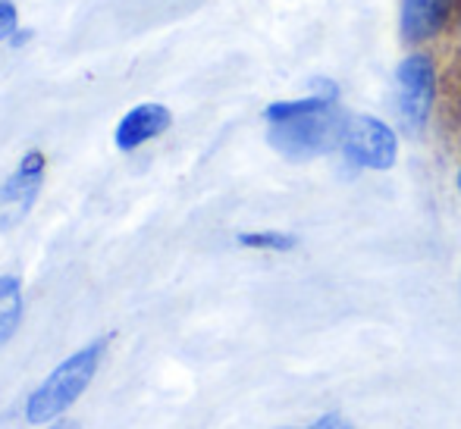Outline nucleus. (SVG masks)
I'll list each match as a JSON object with an SVG mask.
<instances>
[{"label": "nucleus", "mask_w": 461, "mask_h": 429, "mask_svg": "<svg viewBox=\"0 0 461 429\" xmlns=\"http://www.w3.org/2000/svg\"><path fill=\"white\" fill-rule=\"evenodd\" d=\"M317 91L295 101H274L264 110L267 141L285 160H314L342 147L348 116L336 107V82H314Z\"/></svg>", "instance_id": "nucleus-1"}, {"label": "nucleus", "mask_w": 461, "mask_h": 429, "mask_svg": "<svg viewBox=\"0 0 461 429\" xmlns=\"http://www.w3.org/2000/svg\"><path fill=\"white\" fill-rule=\"evenodd\" d=\"M107 344L110 335H101V339L88 342L76 354H69L63 363H57L44 376V382H38L35 392L25 398V420L32 426H44V424H54L60 414H67L95 382L104 354H107Z\"/></svg>", "instance_id": "nucleus-2"}, {"label": "nucleus", "mask_w": 461, "mask_h": 429, "mask_svg": "<svg viewBox=\"0 0 461 429\" xmlns=\"http://www.w3.org/2000/svg\"><path fill=\"white\" fill-rule=\"evenodd\" d=\"M437 101V63L430 54H408L395 67L393 79V103L405 132H420L433 113Z\"/></svg>", "instance_id": "nucleus-3"}, {"label": "nucleus", "mask_w": 461, "mask_h": 429, "mask_svg": "<svg viewBox=\"0 0 461 429\" xmlns=\"http://www.w3.org/2000/svg\"><path fill=\"white\" fill-rule=\"evenodd\" d=\"M342 154L348 157V164L365 166V170H393L399 160V135L393 132L389 122L376 120V116H348Z\"/></svg>", "instance_id": "nucleus-4"}, {"label": "nucleus", "mask_w": 461, "mask_h": 429, "mask_svg": "<svg viewBox=\"0 0 461 429\" xmlns=\"http://www.w3.org/2000/svg\"><path fill=\"white\" fill-rule=\"evenodd\" d=\"M44 173H48V157H44V151L32 147L23 154L16 170L4 179V185H0V232L13 229L29 217L32 204L38 201V192L44 185Z\"/></svg>", "instance_id": "nucleus-5"}, {"label": "nucleus", "mask_w": 461, "mask_h": 429, "mask_svg": "<svg viewBox=\"0 0 461 429\" xmlns=\"http://www.w3.org/2000/svg\"><path fill=\"white\" fill-rule=\"evenodd\" d=\"M458 0H402L399 31L408 44H424L446 29Z\"/></svg>", "instance_id": "nucleus-6"}, {"label": "nucleus", "mask_w": 461, "mask_h": 429, "mask_svg": "<svg viewBox=\"0 0 461 429\" xmlns=\"http://www.w3.org/2000/svg\"><path fill=\"white\" fill-rule=\"evenodd\" d=\"M170 126H173L170 107L148 101V103H139V107H132L120 122H116L113 141H116V147H120V151L129 154V151H135V147L145 145V141L164 135Z\"/></svg>", "instance_id": "nucleus-7"}, {"label": "nucleus", "mask_w": 461, "mask_h": 429, "mask_svg": "<svg viewBox=\"0 0 461 429\" xmlns=\"http://www.w3.org/2000/svg\"><path fill=\"white\" fill-rule=\"evenodd\" d=\"M23 282L13 273L0 276V348L19 333L23 326Z\"/></svg>", "instance_id": "nucleus-8"}, {"label": "nucleus", "mask_w": 461, "mask_h": 429, "mask_svg": "<svg viewBox=\"0 0 461 429\" xmlns=\"http://www.w3.org/2000/svg\"><path fill=\"white\" fill-rule=\"evenodd\" d=\"M239 245H242V248L276 251V255H283V251H292V248H295L298 238H295V236H289V232L264 229V232H242V236H239Z\"/></svg>", "instance_id": "nucleus-9"}, {"label": "nucleus", "mask_w": 461, "mask_h": 429, "mask_svg": "<svg viewBox=\"0 0 461 429\" xmlns=\"http://www.w3.org/2000/svg\"><path fill=\"white\" fill-rule=\"evenodd\" d=\"M19 31V10L13 0H0V41L13 38Z\"/></svg>", "instance_id": "nucleus-10"}, {"label": "nucleus", "mask_w": 461, "mask_h": 429, "mask_svg": "<svg viewBox=\"0 0 461 429\" xmlns=\"http://www.w3.org/2000/svg\"><path fill=\"white\" fill-rule=\"evenodd\" d=\"M304 429H355L352 424H348L342 414H323V417H317L311 426H304Z\"/></svg>", "instance_id": "nucleus-11"}, {"label": "nucleus", "mask_w": 461, "mask_h": 429, "mask_svg": "<svg viewBox=\"0 0 461 429\" xmlns=\"http://www.w3.org/2000/svg\"><path fill=\"white\" fill-rule=\"evenodd\" d=\"M48 429H82L76 420H63V424H54V426H48Z\"/></svg>", "instance_id": "nucleus-12"}, {"label": "nucleus", "mask_w": 461, "mask_h": 429, "mask_svg": "<svg viewBox=\"0 0 461 429\" xmlns=\"http://www.w3.org/2000/svg\"><path fill=\"white\" fill-rule=\"evenodd\" d=\"M456 182H458V192H461V166H458V175H456Z\"/></svg>", "instance_id": "nucleus-13"}]
</instances>
